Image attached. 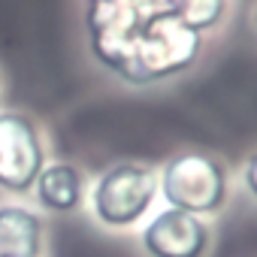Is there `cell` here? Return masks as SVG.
Here are the masks:
<instances>
[{"label": "cell", "mask_w": 257, "mask_h": 257, "mask_svg": "<svg viewBox=\"0 0 257 257\" xmlns=\"http://www.w3.org/2000/svg\"><path fill=\"white\" fill-rule=\"evenodd\" d=\"M161 7L197 34L215 31L227 19V0H161Z\"/></svg>", "instance_id": "9c48e42d"}, {"label": "cell", "mask_w": 257, "mask_h": 257, "mask_svg": "<svg viewBox=\"0 0 257 257\" xmlns=\"http://www.w3.org/2000/svg\"><path fill=\"white\" fill-rule=\"evenodd\" d=\"M46 167L37 124L25 112H0V188L28 194Z\"/></svg>", "instance_id": "5b68a950"}, {"label": "cell", "mask_w": 257, "mask_h": 257, "mask_svg": "<svg viewBox=\"0 0 257 257\" xmlns=\"http://www.w3.org/2000/svg\"><path fill=\"white\" fill-rule=\"evenodd\" d=\"M140 245L149 257H206L212 248V227L206 218L161 209L143 227Z\"/></svg>", "instance_id": "8992f818"}, {"label": "cell", "mask_w": 257, "mask_h": 257, "mask_svg": "<svg viewBox=\"0 0 257 257\" xmlns=\"http://www.w3.org/2000/svg\"><path fill=\"white\" fill-rule=\"evenodd\" d=\"M242 185H245V191L257 200V152H251V155L245 158V164H242Z\"/></svg>", "instance_id": "30bf717a"}, {"label": "cell", "mask_w": 257, "mask_h": 257, "mask_svg": "<svg viewBox=\"0 0 257 257\" xmlns=\"http://www.w3.org/2000/svg\"><path fill=\"white\" fill-rule=\"evenodd\" d=\"M158 194L164 197L167 209L209 218L227 206L230 176L221 158L206 152H185L170 158L158 173Z\"/></svg>", "instance_id": "7a4b0ae2"}, {"label": "cell", "mask_w": 257, "mask_h": 257, "mask_svg": "<svg viewBox=\"0 0 257 257\" xmlns=\"http://www.w3.org/2000/svg\"><path fill=\"white\" fill-rule=\"evenodd\" d=\"M85 200V179L73 164L43 167L37 179V203L49 212H76Z\"/></svg>", "instance_id": "ba28073f"}, {"label": "cell", "mask_w": 257, "mask_h": 257, "mask_svg": "<svg viewBox=\"0 0 257 257\" xmlns=\"http://www.w3.org/2000/svg\"><path fill=\"white\" fill-rule=\"evenodd\" d=\"M254 28H257V4H254Z\"/></svg>", "instance_id": "8fae6325"}, {"label": "cell", "mask_w": 257, "mask_h": 257, "mask_svg": "<svg viewBox=\"0 0 257 257\" xmlns=\"http://www.w3.org/2000/svg\"><path fill=\"white\" fill-rule=\"evenodd\" d=\"M200 52H203V34L185 28L167 10H158L143 25L121 79L131 85H152L173 79L191 70Z\"/></svg>", "instance_id": "6da1fadb"}, {"label": "cell", "mask_w": 257, "mask_h": 257, "mask_svg": "<svg viewBox=\"0 0 257 257\" xmlns=\"http://www.w3.org/2000/svg\"><path fill=\"white\" fill-rule=\"evenodd\" d=\"M158 10L161 0H88L85 28L97 64L121 79L143 25Z\"/></svg>", "instance_id": "3957f363"}, {"label": "cell", "mask_w": 257, "mask_h": 257, "mask_svg": "<svg viewBox=\"0 0 257 257\" xmlns=\"http://www.w3.org/2000/svg\"><path fill=\"white\" fill-rule=\"evenodd\" d=\"M43 221L25 206H0V257H40Z\"/></svg>", "instance_id": "52a82bcc"}, {"label": "cell", "mask_w": 257, "mask_h": 257, "mask_svg": "<svg viewBox=\"0 0 257 257\" xmlns=\"http://www.w3.org/2000/svg\"><path fill=\"white\" fill-rule=\"evenodd\" d=\"M158 200V170L140 161H121L109 167L94 191L91 212L109 230H127L140 224Z\"/></svg>", "instance_id": "277c9868"}]
</instances>
